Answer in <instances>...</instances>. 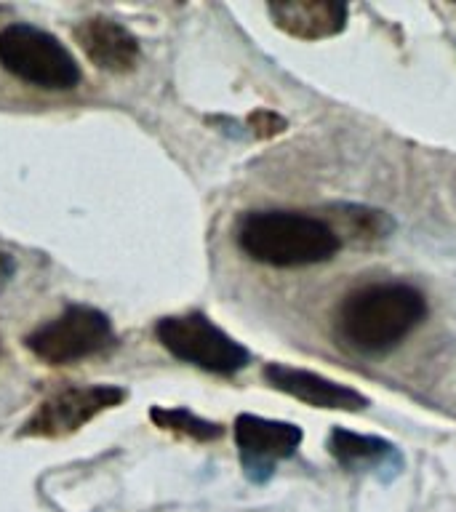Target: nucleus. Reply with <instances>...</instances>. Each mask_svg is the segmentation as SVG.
<instances>
[{
  "mask_svg": "<svg viewBox=\"0 0 456 512\" xmlns=\"http://www.w3.org/2000/svg\"><path fill=\"white\" fill-rule=\"evenodd\" d=\"M427 318V299L408 283H371L347 294L336 310V339L360 355L395 350Z\"/></svg>",
  "mask_w": 456,
  "mask_h": 512,
  "instance_id": "nucleus-1",
  "label": "nucleus"
},
{
  "mask_svg": "<svg viewBox=\"0 0 456 512\" xmlns=\"http://www.w3.org/2000/svg\"><path fill=\"white\" fill-rule=\"evenodd\" d=\"M235 240L240 251L254 262L280 270L331 262L342 248V238L331 224L318 216L283 208L243 214L235 227Z\"/></svg>",
  "mask_w": 456,
  "mask_h": 512,
  "instance_id": "nucleus-2",
  "label": "nucleus"
},
{
  "mask_svg": "<svg viewBox=\"0 0 456 512\" xmlns=\"http://www.w3.org/2000/svg\"><path fill=\"white\" fill-rule=\"evenodd\" d=\"M0 64L14 78L48 91H70L80 83V67L62 40L32 24L0 30Z\"/></svg>",
  "mask_w": 456,
  "mask_h": 512,
  "instance_id": "nucleus-3",
  "label": "nucleus"
},
{
  "mask_svg": "<svg viewBox=\"0 0 456 512\" xmlns=\"http://www.w3.org/2000/svg\"><path fill=\"white\" fill-rule=\"evenodd\" d=\"M155 334L174 358L211 374L232 376L251 363V352L200 312L163 318L155 326Z\"/></svg>",
  "mask_w": 456,
  "mask_h": 512,
  "instance_id": "nucleus-4",
  "label": "nucleus"
},
{
  "mask_svg": "<svg viewBox=\"0 0 456 512\" xmlns=\"http://www.w3.org/2000/svg\"><path fill=\"white\" fill-rule=\"evenodd\" d=\"M112 339V323L104 312L72 304L59 318L48 320L27 336V350L51 366H67L102 352Z\"/></svg>",
  "mask_w": 456,
  "mask_h": 512,
  "instance_id": "nucleus-5",
  "label": "nucleus"
},
{
  "mask_svg": "<svg viewBox=\"0 0 456 512\" xmlns=\"http://www.w3.org/2000/svg\"><path fill=\"white\" fill-rule=\"evenodd\" d=\"M123 400H126V390L112 387V384H91V387L72 384L40 403L38 411L22 427V435H30V438L72 435L83 424L91 422L96 414L120 406Z\"/></svg>",
  "mask_w": 456,
  "mask_h": 512,
  "instance_id": "nucleus-6",
  "label": "nucleus"
},
{
  "mask_svg": "<svg viewBox=\"0 0 456 512\" xmlns=\"http://www.w3.org/2000/svg\"><path fill=\"white\" fill-rule=\"evenodd\" d=\"M304 432L291 422H275L256 414H240L235 419V443L240 464L251 483H267L283 459H291L302 443Z\"/></svg>",
  "mask_w": 456,
  "mask_h": 512,
  "instance_id": "nucleus-7",
  "label": "nucleus"
},
{
  "mask_svg": "<svg viewBox=\"0 0 456 512\" xmlns=\"http://www.w3.org/2000/svg\"><path fill=\"white\" fill-rule=\"evenodd\" d=\"M264 379L278 392H286L307 406L328 408V411H363L368 406L363 392L352 390L347 384L331 382L315 371L286 366V363H270L264 368Z\"/></svg>",
  "mask_w": 456,
  "mask_h": 512,
  "instance_id": "nucleus-8",
  "label": "nucleus"
},
{
  "mask_svg": "<svg viewBox=\"0 0 456 512\" xmlns=\"http://www.w3.org/2000/svg\"><path fill=\"white\" fill-rule=\"evenodd\" d=\"M75 40L83 48V54L107 72H128L139 62V40L123 24L112 19H86L75 27Z\"/></svg>",
  "mask_w": 456,
  "mask_h": 512,
  "instance_id": "nucleus-9",
  "label": "nucleus"
},
{
  "mask_svg": "<svg viewBox=\"0 0 456 512\" xmlns=\"http://www.w3.org/2000/svg\"><path fill=\"white\" fill-rule=\"evenodd\" d=\"M270 16L280 30L299 40L334 38L347 27L350 8L339 0H296V3H270Z\"/></svg>",
  "mask_w": 456,
  "mask_h": 512,
  "instance_id": "nucleus-10",
  "label": "nucleus"
},
{
  "mask_svg": "<svg viewBox=\"0 0 456 512\" xmlns=\"http://www.w3.org/2000/svg\"><path fill=\"white\" fill-rule=\"evenodd\" d=\"M328 451L344 470H382L390 467L392 459L400 462L398 448L390 440L376 435H358V432L336 427L328 438Z\"/></svg>",
  "mask_w": 456,
  "mask_h": 512,
  "instance_id": "nucleus-11",
  "label": "nucleus"
},
{
  "mask_svg": "<svg viewBox=\"0 0 456 512\" xmlns=\"http://www.w3.org/2000/svg\"><path fill=\"white\" fill-rule=\"evenodd\" d=\"M150 419L158 424L160 430L176 432V435H184V438L200 440V443H208V440H219L224 435V427L216 422H208V419H200L198 414H192L187 408H160L155 406L150 411Z\"/></svg>",
  "mask_w": 456,
  "mask_h": 512,
  "instance_id": "nucleus-12",
  "label": "nucleus"
},
{
  "mask_svg": "<svg viewBox=\"0 0 456 512\" xmlns=\"http://www.w3.org/2000/svg\"><path fill=\"white\" fill-rule=\"evenodd\" d=\"M248 126H251V131H254L259 139H270V136L283 134V131L288 128V123L280 118V115H275V112L256 110V112H251V118H248Z\"/></svg>",
  "mask_w": 456,
  "mask_h": 512,
  "instance_id": "nucleus-13",
  "label": "nucleus"
},
{
  "mask_svg": "<svg viewBox=\"0 0 456 512\" xmlns=\"http://www.w3.org/2000/svg\"><path fill=\"white\" fill-rule=\"evenodd\" d=\"M11 272H14V262H11V256L0 254V283H3V280H6Z\"/></svg>",
  "mask_w": 456,
  "mask_h": 512,
  "instance_id": "nucleus-14",
  "label": "nucleus"
}]
</instances>
